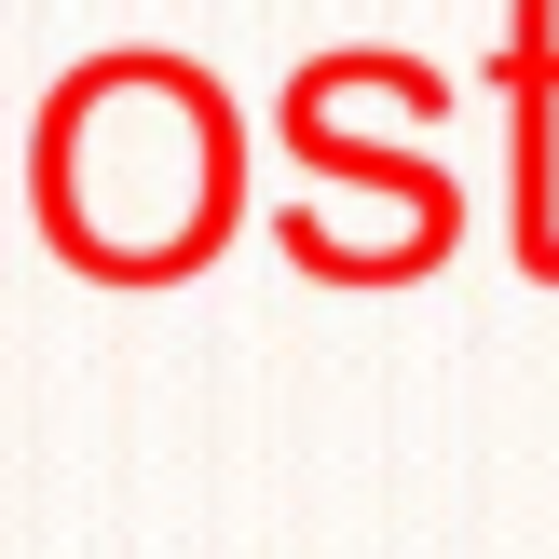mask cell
Returning a JSON list of instances; mask_svg holds the SVG:
<instances>
[{
  "label": "cell",
  "instance_id": "1",
  "mask_svg": "<svg viewBox=\"0 0 559 559\" xmlns=\"http://www.w3.org/2000/svg\"><path fill=\"white\" fill-rule=\"evenodd\" d=\"M27 218L82 287H191L246 233V109L191 55H82L27 136Z\"/></svg>",
  "mask_w": 559,
  "mask_h": 559
},
{
  "label": "cell",
  "instance_id": "3",
  "mask_svg": "<svg viewBox=\"0 0 559 559\" xmlns=\"http://www.w3.org/2000/svg\"><path fill=\"white\" fill-rule=\"evenodd\" d=\"M506 233H519V273L559 287V0H519L506 14Z\"/></svg>",
  "mask_w": 559,
  "mask_h": 559
},
{
  "label": "cell",
  "instance_id": "2",
  "mask_svg": "<svg viewBox=\"0 0 559 559\" xmlns=\"http://www.w3.org/2000/svg\"><path fill=\"white\" fill-rule=\"evenodd\" d=\"M355 109H369V96H355V55H314V69H300L287 96H273V136H287V151H300V178H314V191H300L314 218L382 205V246H396V287H409V273H437V260L464 246V178L424 151L437 123L369 136Z\"/></svg>",
  "mask_w": 559,
  "mask_h": 559
}]
</instances>
